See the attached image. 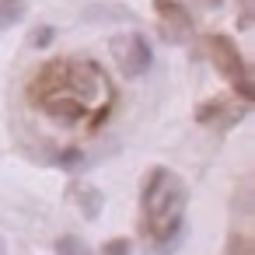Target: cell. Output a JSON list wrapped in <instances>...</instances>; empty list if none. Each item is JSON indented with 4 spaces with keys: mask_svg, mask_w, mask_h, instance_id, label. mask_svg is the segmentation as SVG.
<instances>
[{
    "mask_svg": "<svg viewBox=\"0 0 255 255\" xmlns=\"http://www.w3.org/2000/svg\"><path fill=\"white\" fill-rule=\"evenodd\" d=\"M70 199H74V206L81 210V217H84V220H98V217H102V206H105L102 189L74 182V185H70Z\"/></svg>",
    "mask_w": 255,
    "mask_h": 255,
    "instance_id": "cell-7",
    "label": "cell"
},
{
    "mask_svg": "<svg viewBox=\"0 0 255 255\" xmlns=\"http://www.w3.org/2000/svg\"><path fill=\"white\" fill-rule=\"evenodd\" d=\"M102 255H133V241L129 238H112L102 245Z\"/></svg>",
    "mask_w": 255,
    "mask_h": 255,
    "instance_id": "cell-12",
    "label": "cell"
},
{
    "mask_svg": "<svg viewBox=\"0 0 255 255\" xmlns=\"http://www.w3.org/2000/svg\"><path fill=\"white\" fill-rule=\"evenodd\" d=\"M53 39H56V28H53V25H39V28H32L28 46H32V49H49Z\"/></svg>",
    "mask_w": 255,
    "mask_h": 255,
    "instance_id": "cell-11",
    "label": "cell"
},
{
    "mask_svg": "<svg viewBox=\"0 0 255 255\" xmlns=\"http://www.w3.org/2000/svg\"><path fill=\"white\" fill-rule=\"evenodd\" d=\"M203 46H206L210 63L217 67V74H224V77L238 88L241 102H252V98H255V88H252V81H248V67H245V60H241L238 46H234L227 35H206V39H203Z\"/></svg>",
    "mask_w": 255,
    "mask_h": 255,
    "instance_id": "cell-3",
    "label": "cell"
},
{
    "mask_svg": "<svg viewBox=\"0 0 255 255\" xmlns=\"http://www.w3.org/2000/svg\"><path fill=\"white\" fill-rule=\"evenodd\" d=\"M140 203H143V217H147V238L150 241H175L182 238V224H185V203H189V189L182 182V175H175L171 168H154L140 189Z\"/></svg>",
    "mask_w": 255,
    "mask_h": 255,
    "instance_id": "cell-2",
    "label": "cell"
},
{
    "mask_svg": "<svg viewBox=\"0 0 255 255\" xmlns=\"http://www.w3.org/2000/svg\"><path fill=\"white\" fill-rule=\"evenodd\" d=\"M241 116H245V105H234L227 98H210L196 109V123L210 126V129H227V126L241 123Z\"/></svg>",
    "mask_w": 255,
    "mask_h": 255,
    "instance_id": "cell-6",
    "label": "cell"
},
{
    "mask_svg": "<svg viewBox=\"0 0 255 255\" xmlns=\"http://www.w3.org/2000/svg\"><path fill=\"white\" fill-rule=\"evenodd\" d=\"M227 0H199V7H206V11H217V7H224Z\"/></svg>",
    "mask_w": 255,
    "mask_h": 255,
    "instance_id": "cell-14",
    "label": "cell"
},
{
    "mask_svg": "<svg viewBox=\"0 0 255 255\" xmlns=\"http://www.w3.org/2000/svg\"><path fill=\"white\" fill-rule=\"evenodd\" d=\"M32 95H35L39 109L63 126L88 123L91 109H98L109 119V109H112V84L102 74V67L91 60H53V63H46L32 84Z\"/></svg>",
    "mask_w": 255,
    "mask_h": 255,
    "instance_id": "cell-1",
    "label": "cell"
},
{
    "mask_svg": "<svg viewBox=\"0 0 255 255\" xmlns=\"http://www.w3.org/2000/svg\"><path fill=\"white\" fill-rule=\"evenodd\" d=\"M28 4L25 0H0V28H14L18 21H25Z\"/></svg>",
    "mask_w": 255,
    "mask_h": 255,
    "instance_id": "cell-8",
    "label": "cell"
},
{
    "mask_svg": "<svg viewBox=\"0 0 255 255\" xmlns=\"http://www.w3.org/2000/svg\"><path fill=\"white\" fill-rule=\"evenodd\" d=\"M154 11H157V25H161L164 42L185 46V42L196 39V21H192V14L178 4V0H154Z\"/></svg>",
    "mask_w": 255,
    "mask_h": 255,
    "instance_id": "cell-5",
    "label": "cell"
},
{
    "mask_svg": "<svg viewBox=\"0 0 255 255\" xmlns=\"http://www.w3.org/2000/svg\"><path fill=\"white\" fill-rule=\"evenodd\" d=\"M56 255H98L88 241H81L77 234H63V238H56Z\"/></svg>",
    "mask_w": 255,
    "mask_h": 255,
    "instance_id": "cell-9",
    "label": "cell"
},
{
    "mask_svg": "<svg viewBox=\"0 0 255 255\" xmlns=\"http://www.w3.org/2000/svg\"><path fill=\"white\" fill-rule=\"evenodd\" d=\"M109 49H112L116 67H119L123 77H143V74L150 70V63H154V49H150V42H147L140 32H123V35H116V39L109 42Z\"/></svg>",
    "mask_w": 255,
    "mask_h": 255,
    "instance_id": "cell-4",
    "label": "cell"
},
{
    "mask_svg": "<svg viewBox=\"0 0 255 255\" xmlns=\"http://www.w3.org/2000/svg\"><path fill=\"white\" fill-rule=\"evenodd\" d=\"M0 252H4V238H0Z\"/></svg>",
    "mask_w": 255,
    "mask_h": 255,
    "instance_id": "cell-15",
    "label": "cell"
},
{
    "mask_svg": "<svg viewBox=\"0 0 255 255\" xmlns=\"http://www.w3.org/2000/svg\"><path fill=\"white\" fill-rule=\"evenodd\" d=\"M53 164H56L60 171H81V168L88 164V157H84V150H77V147H63V150L53 157Z\"/></svg>",
    "mask_w": 255,
    "mask_h": 255,
    "instance_id": "cell-10",
    "label": "cell"
},
{
    "mask_svg": "<svg viewBox=\"0 0 255 255\" xmlns=\"http://www.w3.org/2000/svg\"><path fill=\"white\" fill-rule=\"evenodd\" d=\"M252 21H255V0H241V11H238V28L245 32V28H252Z\"/></svg>",
    "mask_w": 255,
    "mask_h": 255,
    "instance_id": "cell-13",
    "label": "cell"
}]
</instances>
